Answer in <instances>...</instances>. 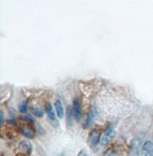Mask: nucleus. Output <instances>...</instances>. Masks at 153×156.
<instances>
[{
	"label": "nucleus",
	"instance_id": "f257e3e1",
	"mask_svg": "<svg viewBox=\"0 0 153 156\" xmlns=\"http://www.w3.org/2000/svg\"><path fill=\"white\" fill-rule=\"evenodd\" d=\"M23 121V126L21 127V131L23 135L27 139H33L35 134V127H34V121L30 116H22L21 118Z\"/></svg>",
	"mask_w": 153,
	"mask_h": 156
},
{
	"label": "nucleus",
	"instance_id": "f03ea898",
	"mask_svg": "<svg viewBox=\"0 0 153 156\" xmlns=\"http://www.w3.org/2000/svg\"><path fill=\"white\" fill-rule=\"evenodd\" d=\"M101 132L98 129H94L91 131L90 135H89L88 138V143L89 145H90L91 148H95L97 147V145L98 144V143H101Z\"/></svg>",
	"mask_w": 153,
	"mask_h": 156
},
{
	"label": "nucleus",
	"instance_id": "7ed1b4c3",
	"mask_svg": "<svg viewBox=\"0 0 153 156\" xmlns=\"http://www.w3.org/2000/svg\"><path fill=\"white\" fill-rule=\"evenodd\" d=\"M114 136H115L114 127H113V126H109V127H108V129H106V131L105 132V133H103V135L101 136V144L102 146L107 145L111 141V140L114 138Z\"/></svg>",
	"mask_w": 153,
	"mask_h": 156
},
{
	"label": "nucleus",
	"instance_id": "20e7f679",
	"mask_svg": "<svg viewBox=\"0 0 153 156\" xmlns=\"http://www.w3.org/2000/svg\"><path fill=\"white\" fill-rule=\"evenodd\" d=\"M72 110H73V115H74L76 121H80L81 116H82V109H81L80 101H79L78 98H75L74 101H73Z\"/></svg>",
	"mask_w": 153,
	"mask_h": 156
},
{
	"label": "nucleus",
	"instance_id": "39448f33",
	"mask_svg": "<svg viewBox=\"0 0 153 156\" xmlns=\"http://www.w3.org/2000/svg\"><path fill=\"white\" fill-rule=\"evenodd\" d=\"M45 109H46V112L48 114V118L49 120H50L53 125L55 127H58L59 126V122L57 121V118H56V113H55V110L53 109V107L51 105V104H49V102H47V104L45 105Z\"/></svg>",
	"mask_w": 153,
	"mask_h": 156
},
{
	"label": "nucleus",
	"instance_id": "423d86ee",
	"mask_svg": "<svg viewBox=\"0 0 153 156\" xmlns=\"http://www.w3.org/2000/svg\"><path fill=\"white\" fill-rule=\"evenodd\" d=\"M19 149L23 154L30 155L32 152V145L28 140H22L19 144Z\"/></svg>",
	"mask_w": 153,
	"mask_h": 156
},
{
	"label": "nucleus",
	"instance_id": "0eeeda50",
	"mask_svg": "<svg viewBox=\"0 0 153 156\" xmlns=\"http://www.w3.org/2000/svg\"><path fill=\"white\" fill-rule=\"evenodd\" d=\"M142 156H153V141L146 140L141 147Z\"/></svg>",
	"mask_w": 153,
	"mask_h": 156
},
{
	"label": "nucleus",
	"instance_id": "6e6552de",
	"mask_svg": "<svg viewBox=\"0 0 153 156\" xmlns=\"http://www.w3.org/2000/svg\"><path fill=\"white\" fill-rule=\"evenodd\" d=\"M95 118H96V111H95V108H94V106H92L90 109V112H89V114H88V117L86 118L85 122H84V124H83L84 128L86 129L89 126H91L94 120H95Z\"/></svg>",
	"mask_w": 153,
	"mask_h": 156
},
{
	"label": "nucleus",
	"instance_id": "1a4fd4ad",
	"mask_svg": "<svg viewBox=\"0 0 153 156\" xmlns=\"http://www.w3.org/2000/svg\"><path fill=\"white\" fill-rule=\"evenodd\" d=\"M55 110L57 112V115L59 116V118H63V115H65V109H63L62 104L60 100H57L55 101Z\"/></svg>",
	"mask_w": 153,
	"mask_h": 156
},
{
	"label": "nucleus",
	"instance_id": "9d476101",
	"mask_svg": "<svg viewBox=\"0 0 153 156\" xmlns=\"http://www.w3.org/2000/svg\"><path fill=\"white\" fill-rule=\"evenodd\" d=\"M72 113H73V110L71 109V106H67V110H66V124L68 128H70L72 126Z\"/></svg>",
	"mask_w": 153,
	"mask_h": 156
},
{
	"label": "nucleus",
	"instance_id": "9b49d317",
	"mask_svg": "<svg viewBox=\"0 0 153 156\" xmlns=\"http://www.w3.org/2000/svg\"><path fill=\"white\" fill-rule=\"evenodd\" d=\"M19 110L21 113H26L27 111V101H23L19 105Z\"/></svg>",
	"mask_w": 153,
	"mask_h": 156
},
{
	"label": "nucleus",
	"instance_id": "f8f14e48",
	"mask_svg": "<svg viewBox=\"0 0 153 156\" xmlns=\"http://www.w3.org/2000/svg\"><path fill=\"white\" fill-rule=\"evenodd\" d=\"M103 156H118V154L113 148H108L105 150V152L103 153Z\"/></svg>",
	"mask_w": 153,
	"mask_h": 156
},
{
	"label": "nucleus",
	"instance_id": "ddd939ff",
	"mask_svg": "<svg viewBox=\"0 0 153 156\" xmlns=\"http://www.w3.org/2000/svg\"><path fill=\"white\" fill-rule=\"evenodd\" d=\"M32 112H33L34 116H36V117H42L44 114V112L39 108H33Z\"/></svg>",
	"mask_w": 153,
	"mask_h": 156
},
{
	"label": "nucleus",
	"instance_id": "4468645a",
	"mask_svg": "<svg viewBox=\"0 0 153 156\" xmlns=\"http://www.w3.org/2000/svg\"><path fill=\"white\" fill-rule=\"evenodd\" d=\"M77 156H89L88 153H87V151L85 149H81L80 151L78 152V155Z\"/></svg>",
	"mask_w": 153,
	"mask_h": 156
},
{
	"label": "nucleus",
	"instance_id": "2eb2a0df",
	"mask_svg": "<svg viewBox=\"0 0 153 156\" xmlns=\"http://www.w3.org/2000/svg\"><path fill=\"white\" fill-rule=\"evenodd\" d=\"M3 121H4V113L2 110H0V124H1V127L3 125Z\"/></svg>",
	"mask_w": 153,
	"mask_h": 156
},
{
	"label": "nucleus",
	"instance_id": "dca6fc26",
	"mask_svg": "<svg viewBox=\"0 0 153 156\" xmlns=\"http://www.w3.org/2000/svg\"><path fill=\"white\" fill-rule=\"evenodd\" d=\"M16 156H28V155H26V154H23V153H20V154H17Z\"/></svg>",
	"mask_w": 153,
	"mask_h": 156
}]
</instances>
